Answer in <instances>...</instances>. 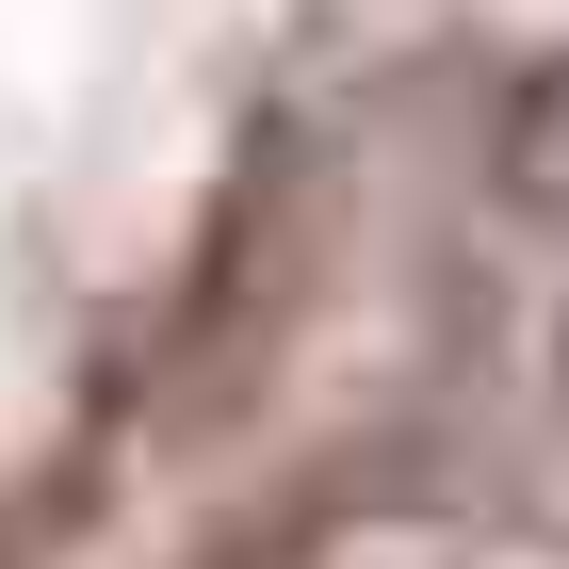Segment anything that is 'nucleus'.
I'll return each instance as SVG.
<instances>
[]
</instances>
